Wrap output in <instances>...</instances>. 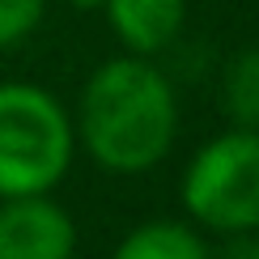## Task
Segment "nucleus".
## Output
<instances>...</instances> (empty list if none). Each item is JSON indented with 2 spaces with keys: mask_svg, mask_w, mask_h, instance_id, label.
Here are the masks:
<instances>
[{
  "mask_svg": "<svg viewBox=\"0 0 259 259\" xmlns=\"http://www.w3.org/2000/svg\"><path fill=\"white\" fill-rule=\"evenodd\" d=\"M64 5H72V9H102V0H64Z\"/></svg>",
  "mask_w": 259,
  "mask_h": 259,
  "instance_id": "nucleus-10",
  "label": "nucleus"
},
{
  "mask_svg": "<svg viewBox=\"0 0 259 259\" xmlns=\"http://www.w3.org/2000/svg\"><path fill=\"white\" fill-rule=\"evenodd\" d=\"M183 208L217 234L259 230V127H230L191 153Z\"/></svg>",
  "mask_w": 259,
  "mask_h": 259,
  "instance_id": "nucleus-3",
  "label": "nucleus"
},
{
  "mask_svg": "<svg viewBox=\"0 0 259 259\" xmlns=\"http://www.w3.org/2000/svg\"><path fill=\"white\" fill-rule=\"evenodd\" d=\"M212 259H259V230L225 234L221 251H212Z\"/></svg>",
  "mask_w": 259,
  "mask_h": 259,
  "instance_id": "nucleus-9",
  "label": "nucleus"
},
{
  "mask_svg": "<svg viewBox=\"0 0 259 259\" xmlns=\"http://www.w3.org/2000/svg\"><path fill=\"white\" fill-rule=\"evenodd\" d=\"M47 0H0V51L26 42L38 30Z\"/></svg>",
  "mask_w": 259,
  "mask_h": 259,
  "instance_id": "nucleus-8",
  "label": "nucleus"
},
{
  "mask_svg": "<svg viewBox=\"0 0 259 259\" xmlns=\"http://www.w3.org/2000/svg\"><path fill=\"white\" fill-rule=\"evenodd\" d=\"M115 38L132 56H157L179 38L187 21V0H102Z\"/></svg>",
  "mask_w": 259,
  "mask_h": 259,
  "instance_id": "nucleus-5",
  "label": "nucleus"
},
{
  "mask_svg": "<svg viewBox=\"0 0 259 259\" xmlns=\"http://www.w3.org/2000/svg\"><path fill=\"white\" fill-rule=\"evenodd\" d=\"M77 153L72 115L34 81H0V200L42 196Z\"/></svg>",
  "mask_w": 259,
  "mask_h": 259,
  "instance_id": "nucleus-2",
  "label": "nucleus"
},
{
  "mask_svg": "<svg viewBox=\"0 0 259 259\" xmlns=\"http://www.w3.org/2000/svg\"><path fill=\"white\" fill-rule=\"evenodd\" d=\"M77 140L111 175H145L175 149L179 98L149 56L106 60L81 90Z\"/></svg>",
  "mask_w": 259,
  "mask_h": 259,
  "instance_id": "nucleus-1",
  "label": "nucleus"
},
{
  "mask_svg": "<svg viewBox=\"0 0 259 259\" xmlns=\"http://www.w3.org/2000/svg\"><path fill=\"white\" fill-rule=\"evenodd\" d=\"M111 259H212V246L183 221H145L115 246Z\"/></svg>",
  "mask_w": 259,
  "mask_h": 259,
  "instance_id": "nucleus-6",
  "label": "nucleus"
},
{
  "mask_svg": "<svg viewBox=\"0 0 259 259\" xmlns=\"http://www.w3.org/2000/svg\"><path fill=\"white\" fill-rule=\"evenodd\" d=\"M221 106L234 127H259V47H242L221 81Z\"/></svg>",
  "mask_w": 259,
  "mask_h": 259,
  "instance_id": "nucleus-7",
  "label": "nucleus"
},
{
  "mask_svg": "<svg viewBox=\"0 0 259 259\" xmlns=\"http://www.w3.org/2000/svg\"><path fill=\"white\" fill-rule=\"evenodd\" d=\"M77 225L68 208L42 196L0 200V259H72Z\"/></svg>",
  "mask_w": 259,
  "mask_h": 259,
  "instance_id": "nucleus-4",
  "label": "nucleus"
}]
</instances>
